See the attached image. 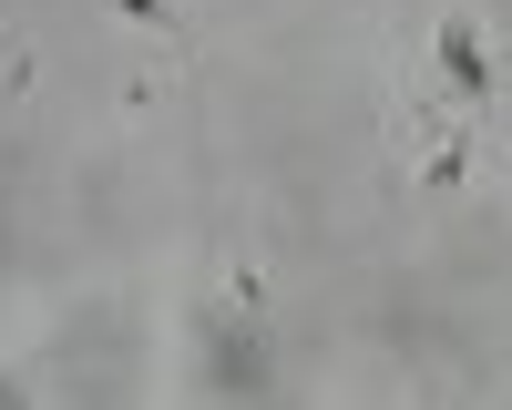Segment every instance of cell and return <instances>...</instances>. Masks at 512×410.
Listing matches in <instances>:
<instances>
[{
	"label": "cell",
	"instance_id": "1",
	"mask_svg": "<svg viewBox=\"0 0 512 410\" xmlns=\"http://www.w3.org/2000/svg\"><path fill=\"white\" fill-rule=\"evenodd\" d=\"M267 380H277V349H267V328H256V318H216V328H205V390L256 400Z\"/></svg>",
	"mask_w": 512,
	"mask_h": 410
},
{
	"label": "cell",
	"instance_id": "2",
	"mask_svg": "<svg viewBox=\"0 0 512 410\" xmlns=\"http://www.w3.org/2000/svg\"><path fill=\"white\" fill-rule=\"evenodd\" d=\"M441 62H451L461 93H482V62H472V41H461V31H441Z\"/></svg>",
	"mask_w": 512,
	"mask_h": 410
}]
</instances>
